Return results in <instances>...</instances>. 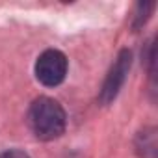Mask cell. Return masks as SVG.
Listing matches in <instances>:
<instances>
[{
    "mask_svg": "<svg viewBox=\"0 0 158 158\" xmlns=\"http://www.w3.org/2000/svg\"><path fill=\"white\" fill-rule=\"evenodd\" d=\"M0 158H30L24 151H19V149H8L4 152H0Z\"/></svg>",
    "mask_w": 158,
    "mask_h": 158,
    "instance_id": "8992f818",
    "label": "cell"
},
{
    "mask_svg": "<svg viewBox=\"0 0 158 158\" xmlns=\"http://www.w3.org/2000/svg\"><path fill=\"white\" fill-rule=\"evenodd\" d=\"M136 151L141 158L156 156V128H143L136 138Z\"/></svg>",
    "mask_w": 158,
    "mask_h": 158,
    "instance_id": "277c9868",
    "label": "cell"
},
{
    "mask_svg": "<svg viewBox=\"0 0 158 158\" xmlns=\"http://www.w3.org/2000/svg\"><path fill=\"white\" fill-rule=\"evenodd\" d=\"M154 6H156L154 2H139V4H138L136 15H134V28H139V26H143V24L147 23V19H149V15L152 13Z\"/></svg>",
    "mask_w": 158,
    "mask_h": 158,
    "instance_id": "5b68a950",
    "label": "cell"
},
{
    "mask_svg": "<svg viewBox=\"0 0 158 158\" xmlns=\"http://www.w3.org/2000/svg\"><path fill=\"white\" fill-rule=\"evenodd\" d=\"M67 58L56 48H48L39 54L35 61V78L47 88H56L65 80L67 74Z\"/></svg>",
    "mask_w": 158,
    "mask_h": 158,
    "instance_id": "7a4b0ae2",
    "label": "cell"
},
{
    "mask_svg": "<svg viewBox=\"0 0 158 158\" xmlns=\"http://www.w3.org/2000/svg\"><path fill=\"white\" fill-rule=\"evenodd\" d=\"M28 125L37 139L52 141L65 132L67 115L58 101L39 97L28 108Z\"/></svg>",
    "mask_w": 158,
    "mask_h": 158,
    "instance_id": "6da1fadb",
    "label": "cell"
},
{
    "mask_svg": "<svg viewBox=\"0 0 158 158\" xmlns=\"http://www.w3.org/2000/svg\"><path fill=\"white\" fill-rule=\"evenodd\" d=\"M130 65H132V54H130V50L125 48V50L119 52L115 63L112 65L106 80L102 84V89H101V95H99V101L102 104H108V102H112L117 97L119 89L123 88V84L127 80V74L130 71Z\"/></svg>",
    "mask_w": 158,
    "mask_h": 158,
    "instance_id": "3957f363",
    "label": "cell"
}]
</instances>
